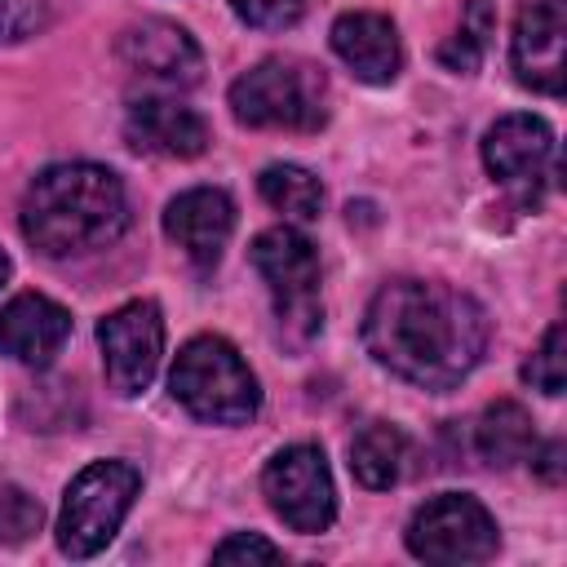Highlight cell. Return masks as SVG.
Wrapping results in <instances>:
<instances>
[{"label":"cell","instance_id":"cell-7","mask_svg":"<svg viewBox=\"0 0 567 567\" xmlns=\"http://www.w3.org/2000/svg\"><path fill=\"white\" fill-rule=\"evenodd\" d=\"M403 540H408L412 558H421V563L470 567V563H487L496 554L501 532L483 501H474L465 492H443L408 518Z\"/></svg>","mask_w":567,"mask_h":567},{"label":"cell","instance_id":"cell-3","mask_svg":"<svg viewBox=\"0 0 567 567\" xmlns=\"http://www.w3.org/2000/svg\"><path fill=\"white\" fill-rule=\"evenodd\" d=\"M328 75L306 58H261L230 84V115L248 128L315 133L328 124Z\"/></svg>","mask_w":567,"mask_h":567},{"label":"cell","instance_id":"cell-1","mask_svg":"<svg viewBox=\"0 0 567 567\" xmlns=\"http://www.w3.org/2000/svg\"><path fill=\"white\" fill-rule=\"evenodd\" d=\"M368 354L408 385L452 390L487 350L483 306L439 279H390L363 310Z\"/></svg>","mask_w":567,"mask_h":567},{"label":"cell","instance_id":"cell-18","mask_svg":"<svg viewBox=\"0 0 567 567\" xmlns=\"http://www.w3.org/2000/svg\"><path fill=\"white\" fill-rule=\"evenodd\" d=\"M403 461H408V439L399 425L390 421H368L354 439H350V474L372 487V492H385L399 483L403 474Z\"/></svg>","mask_w":567,"mask_h":567},{"label":"cell","instance_id":"cell-13","mask_svg":"<svg viewBox=\"0 0 567 567\" xmlns=\"http://www.w3.org/2000/svg\"><path fill=\"white\" fill-rule=\"evenodd\" d=\"M230 230H235V204L217 186H190L177 199H168V208H164V235L199 270L221 261V252L230 244Z\"/></svg>","mask_w":567,"mask_h":567},{"label":"cell","instance_id":"cell-4","mask_svg":"<svg viewBox=\"0 0 567 567\" xmlns=\"http://www.w3.org/2000/svg\"><path fill=\"white\" fill-rule=\"evenodd\" d=\"M168 390L195 421L208 425H244L261 408V385L252 368L217 332H199L177 350Z\"/></svg>","mask_w":567,"mask_h":567},{"label":"cell","instance_id":"cell-16","mask_svg":"<svg viewBox=\"0 0 567 567\" xmlns=\"http://www.w3.org/2000/svg\"><path fill=\"white\" fill-rule=\"evenodd\" d=\"M332 53L363 80V84H390L403 71V44L385 13H341L332 22Z\"/></svg>","mask_w":567,"mask_h":567},{"label":"cell","instance_id":"cell-26","mask_svg":"<svg viewBox=\"0 0 567 567\" xmlns=\"http://www.w3.org/2000/svg\"><path fill=\"white\" fill-rule=\"evenodd\" d=\"M527 461H532V470H536L549 487H558V483H563V443H558V439H554V443H545V447H532V456H527Z\"/></svg>","mask_w":567,"mask_h":567},{"label":"cell","instance_id":"cell-22","mask_svg":"<svg viewBox=\"0 0 567 567\" xmlns=\"http://www.w3.org/2000/svg\"><path fill=\"white\" fill-rule=\"evenodd\" d=\"M523 381L532 385V390H540V394H563V385H567V354H563V323H554L545 337H540V346L532 350V359L523 363Z\"/></svg>","mask_w":567,"mask_h":567},{"label":"cell","instance_id":"cell-9","mask_svg":"<svg viewBox=\"0 0 567 567\" xmlns=\"http://www.w3.org/2000/svg\"><path fill=\"white\" fill-rule=\"evenodd\" d=\"M97 346H102V368H106V385L120 399L142 394L155 372H159V354H164V315L151 297L124 301L111 315L97 319Z\"/></svg>","mask_w":567,"mask_h":567},{"label":"cell","instance_id":"cell-25","mask_svg":"<svg viewBox=\"0 0 567 567\" xmlns=\"http://www.w3.org/2000/svg\"><path fill=\"white\" fill-rule=\"evenodd\" d=\"M213 563H221V567H235V563H284V549L270 545L257 532H235L213 549Z\"/></svg>","mask_w":567,"mask_h":567},{"label":"cell","instance_id":"cell-20","mask_svg":"<svg viewBox=\"0 0 567 567\" xmlns=\"http://www.w3.org/2000/svg\"><path fill=\"white\" fill-rule=\"evenodd\" d=\"M492 31H496V9H492V0H470L465 13H461V27L439 44V62H443L447 71H456V75L478 71Z\"/></svg>","mask_w":567,"mask_h":567},{"label":"cell","instance_id":"cell-27","mask_svg":"<svg viewBox=\"0 0 567 567\" xmlns=\"http://www.w3.org/2000/svg\"><path fill=\"white\" fill-rule=\"evenodd\" d=\"M4 279H9V252L0 248V288H4Z\"/></svg>","mask_w":567,"mask_h":567},{"label":"cell","instance_id":"cell-14","mask_svg":"<svg viewBox=\"0 0 567 567\" xmlns=\"http://www.w3.org/2000/svg\"><path fill=\"white\" fill-rule=\"evenodd\" d=\"M124 137H128L133 151H146V155L195 159L208 146V124L195 106H186L177 97H164V93H151V97H137L128 106Z\"/></svg>","mask_w":567,"mask_h":567},{"label":"cell","instance_id":"cell-23","mask_svg":"<svg viewBox=\"0 0 567 567\" xmlns=\"http://www.w3.org/2000/svg\"><path fill=\"white\" fill-rule=\"evenodd\" d=\"M66 0H0V44H18L27 35H40Z\"/></svg>","mask_w":567,"mask_h":567},{"label":"cell","instance_id":"cell-6","mask_svg":"<svg viewBox=\"0 0 567 567\" xmlns=\"http://www.w3.org/2000/svg\"><path fill=\"white\" fill-rule=\"evenodd\" d=\"M252 266L270 288L275 319L288 346H306L323 328L319 252L297 226H270L252 239Z\"/></svg>","mask_w":567,"mask_h":567},{"label":"cell","instance_id":"cell-2","mask_svg":"<svg viewBox=\"0 0 567 567\" xmlns=\"http://www.w3.org/2000/svg\"><path fill=\"white\" fill-rule=\"evenodd\" d=\"M22 239L44 257H84L115 244L128 226L124 182L89 159L49 164L31 177L18 208Z\"/></svg>","mask_w":567,"mask_h":567},{"label":"cell","instance_id":"cell-21","mask_svg":"<svg viewBox=\"0 0 567 567\" xmlns=\"http://www.w3.org/2000/svg\"><path fill=\"white\" fill-rule=\"evenodd\" d=\"M40 501L18 483H0V545H27L40 532Z\"/></svg>","mask_w":567,"mask_h":567},{"label":"cell","instance_id":"cell-19","mask_svg":"<svg viewBox=\"0 0 567 567\" xmlns=\"http://www.w3.org/2000/svg\"><path fill=\"white\" fill-rule=\"evenodd\" d=\"M257 190H261V199H266L275 213H284L288 221H315L319 208H323V186H319V177H315L310 168H301V164H270V168H261Z\"/></svg>","mask_w":567,"mask_h":567},{"label":"cell","instance_id":"cell-12","mask_svg":"<svg viewBox=\"0 0 567 567\" xmlns=\"http://www.w3.org/2000/svg\"><path fill=\"white\" fill-rule=\"evenodd\" d=\"M115 53L133 75L159 89H190L204 75V53L195 35L168 18H146V22L124 27L115 40Z\"/></svg>","mask_w":567,"mask_h":567},{"label":"cell","instance_id":"cell-24","mask_svg":"<svg viewBox=\"0 0 567 567\" xmlns=\"http://www.w3.org/2000/svg\"><path fill=\"white\" fill-rule=\"evenodd\" d=\"M230 9L257 31H288L306 13V0H230Z\"/></svg>","mask_w":567,"mask_h":567},{"label":"cell","instance_id":"cell-15","mask_svg":"<svg viewBox=\"0 0 567 567\" xmlns=\"http://www.w3.org/2000/svg\"><path fill=\"white\" fill-rule=\"evenodd\" d=\"M71 337V315L44 297V292H18L13 301L0 306V354L27 363V368H49Z\"/></svg>","mask_w":567,"mask_h":567},{"label":"cell","instance_id":"cell-10","mask_svg":"<svg viewBox=\"0 0 567 567\" xmlns=\"http://www.w3.org/2000/svg\"><path fill=\"white\" fill-rule=\"evenodd\" d=\"M483 164L518 204H536L554 177V128L540 115H501L483 133Z\"/></svg>","mask_w":567,"mask_h":567},{"label":"cell","instance_id":"cell-17","mask_svg":"<svg viewBox=\"0 0 567 567\" xmlns=\"http://www.w3.org/2000/svg\"><path fill=\"white\" fill-rule=\"evenodd\" d=\"M474 447L478 456L492 465V470H509L518 461L532 456L536 447V425H532V412L514 399H496L483 408L478 425H474Z\"/></svg>","mask_w":567,"mask_h":567},{"label":"cell","instance_id":"cell-11","mask_svg":"<svg viewBox=\"0 0 567 567\" xmlns=\"http://www.w3.org/2000/svg\"><path fill=\"white\" fill-rule=\"evenodd\" d=\"M567 0H523L514 18V40H509V62L523 89L558 97L567 80Z\"/></svg>","mask_w":567,"mask_h":567},{"label":"cell","instance_id":"cell-5","mask_svg":"<svg viewBox=\"0 0 567 567\" xmlns=\"http://www.w3.org/2000/svg\"><path fill=\"white\" fill-rule=\"evenodd\" d=\"M142 492V474L128 461H93L84 465L66 492H62V509H58V549L66 558H93L102 554L120 523L128 518L133 501Z\"/></svg>","mask_w":567,"mask_h":567},{"label":"cell","instance_id":"cell-8","mask_svg":"<svg viewBox=\"0 0 567 567\" xmlns=\"http://www.w3.org/2000/svg\"><path fill=\"white\" fill-rule=\"evenodd\" d=\"M261 492L275 518L301 536L328 532L337 518V487L323 447L315 443H288L279 447L261 470Z\"/></svg>","mask_w":567,"mask_h":567}]
</instances>
